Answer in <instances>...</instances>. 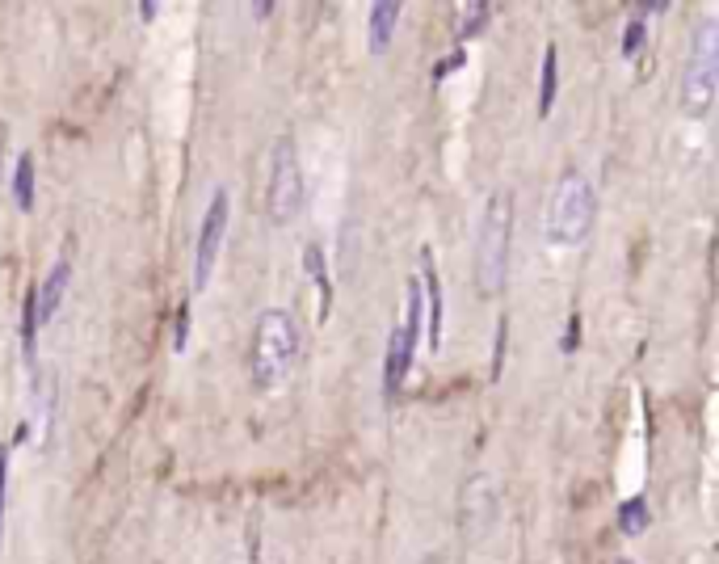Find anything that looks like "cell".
Instances as JSON below:
<instances>
[{
    "mask_svg": "<svg viewBox=\"0 0 719 564\" xmlns=\"http://www.w3.org/2000/svg\"><path fill=\"white\" fill-rule=\"evenodd\" d=\"M299 358V325L291 312L265 308L253 325L249 341V379L257 392H278L286 384V375L295 371Z\"/></svg>",
    "mask_w": 719,
    "mask_h": 564,
    "instance_id": "obj_1",
    "label": "cell"
},
{
    "mask_svg": "<svg viewBox=\"0 0 719 564\" xmlns=\"http://www.w3.org/2000/svg\"><path fill=\"white\" fill-rule=\"evenodd\" d=\"M593 215H598V194H593V181L577 169H568L556 190L547 198V245L551 249H577L593 228Z\"/></svg>",
    "mask_w": 719,
    "mask_h": 564,
    "instance_id": "obj_2",
    "label": "cell"
},
{
    "mask_svg": "<svg viewBox=\"0 0 719 564\" xmlns=\"http://www.w3.org/2000/svg\"><path fill=\"white\" fill-rule=\"evenodd\" d=\"M509 245H513V194L497 190L484 203L476 232V287L480 295H501L509 278Z\"/></svg>",
    "mask_w": 719,
    "mask_h": 564,
    "instance_id": "obj_3",
    "label": "cell"
},
{
    "mask_svg": "<svg viewBox=\"0 0 719 564\" xmlns=\"http://www.w3.org/2000/svg\"><path fill=\"white\" fill-rule=\"evenodd\" d=\"M715 85H719V22H698L694 47L682 72V110L690 118H707L715 106Z\"/></svg>",
    "mask_w": 719,
    "mask_h": 564,
    "instance_id": "obj_4",
    "label": "cell"
},
{
    "mask_svg": "<svg viewBox=\"0 0 719 564\" xmlns=\"http://www.w3.org/2000/svg\"><path fill=\"white\" fill-rule=\"evenodd\" d=\"M421 320H425V304H421V282L408 278L404 282V312L392 329V341H387V358H383V392L396 396L404 388L408 371H413L417 358V341H421Z\"/></svg>",
    "mask_w": 719,
    "mask_h": 564,
    "instance_id": "obj_5",
    "label": "cell"
},
{
    "mask_svg": "<svg viewBox=\"0 0 719 564\" xmlns=\"http://www.w3.org/2000/svg\"><path fill=\"white\" fill-rule=\"evenodd\" d=\"M307 203V190H303V169H299V152H295V139L282 135L274 144V160H270V186H265V211L278 228L295 224L299 211Z\"/></svg>",
    "mask_w": 719,
    "mask_h": 564,
    "instance_id": "obj_6",
    "label": "cell"
},
{
    "mask_svg": "<svg viewBox=\"0 0 719 564\" xmlns=\"http://www.w3.org/2000/svg\"><path fill=\"white\" fill-rule=\"evenodd\" d=\"M228 215H232V198L223 186H215L207 215H202V228H198V245H194V295L207 291V282H211L215 257L223 249V236H228Z\"/></svg>",
    "mask_w": 719,
    "mask_h": 564,
    "instance_id": "obj_7",
    "label": "cell"
},
{
    "mask_svg": "<svg viewBox=\"0 0 719 564\" xmlns=\"http://www.w3.org/2000/svg\"><path fill=\"white\" fill-rule=\"evenodd\" d=\"M459 522L467 539H476L480 531H488L497 522V493H492V480L488 476H471L463 485V497H459Z\"/></svg>",
    "mask_w": 719,
    "mask_h": 564,
    "instance_id": "obj_8",
    "label": "cell"
},
{
    "mask_svg": "<svg viewBox=\"0 0 719 564\" xmlns=\"http://www.w3.org/2000/svg\"><path fill=\"white\" fill-rule=\"evenodd\" d=\"M421 304L429 320V350H438L442 346V282H438V266L429 249H421Z\"/></svg>",
    "mask_w": 719,
    "mask_h": 564,
    "instance_id": "obj_9",
    "label": "cell"
},
{
    "mask_svg": "<svg viewBox=\"0 0 719 564\" xmlns=\"http://www.w3.org/2000/svg\"><path fill=\"white\" fill-rule=\"evenodd\" d=\"M72 287V261L68 257H59L47 282L43 287H34V308H38V325H51V316L59 312V304H64V295Z\"/></svg>",
    "mask_w": 719,
    "mask_h": 564,
    "instance_id": "obj_10",
    "label": "cell"
},
{
    "mask_svg": "<svg viewBox=\"0 0 719 564\" xmlns=\"http://www.w3.org/2000/svg\"><path fill=\"white\" fill-rule=\"evenodd\" d=\"M400 22V5L396 0H375L371 5V30H366V43H371V55H383V47L392 43Z\"/></svg>",
    "mask_w": 719,
    "mask_h": 564,
    "instance_id": "obj_11",
    "label": "cell"
},
{
    "mask_svg": "<svg viewBox=\"0 0 719 564\" xmlns=\"http://www.w3.org/2000/svg\"><path fill=\"white\" fill-rule=\"evenodd\" d=\"M303 266H307V274H312L316 291H320V320H328V312H333V278H328V266H324V249L307 245L303 249Z\"/></svg>",
    "mask_w": 719,
    "mask_h": 564,
    "instance_id": "obj_12",
    "label": "cell"
},
{
    "mask_svg": "<svg viewBox=\"0 0 719 564\" xmlns=\"http://www.w3.org/2000/svg\"><path fill=\"white\" fill-rule=\"evenodd\" d=\"M556 89H560V51H556V43H547L543 47V76H539V118H547L551 106H556Z\"/></svg>",
    "mask_w": 719,
    "mask_h": 564,
    "instance_id": "obj_13",
    "label": "cell"
},
{
    "mask_svg": "<svg viewBox=\"0 0 719 564\" xmlns=\"http://www.w3.org/2000/svg\"><path fill=\"white\" fill-rule=\"evenodd\" d=\"M13 203L17 211H34V152L13 160Z\"/></svg>",
    "mask_w": 719,
    "mask_h": 564,
    "instance_id": "obj_14",
    "label": "cell"
},
{
    "mask_svg": "<svg viewBox=\"0 0 719 564\" xmlns=\"http://www.w3.org/2000/svg\"><path fill=\"white\" fill-rule=\"evenodd\" d=\"M648 518H652L648 497H627L623 506H619V527H623V535H644Z\"/></svg>",
    "mask_w": 719,
    "mask_h": 564,
    "instance_id": "obj_15",
    "label": "cell"
},
{
    "mask_svg": "<svg viewBox=\"0 0 719 564\" xmlns=\"http://www.w3.org/2000/svg\"><path fill=\"white\" fill-rule=\"evenodd\" d=\"M488 13H492V9L484 5V0H471V5H463V9H459V17H463V22H459V38L480 34L484 22H488Z\"/></svg>",
    "mask_w": 719,
    "mask_h": 564,
    "instance_id": "obj_16",
    "label": "cell"
},
{
    "mask_svg": "<svg viewBox=\"0 0 719 564\" xmlns=\"http://www.w3.org/2000/svg\"><path fill=\"white\" fill-rule=\"evenodd\" d=\"M644 13H648V9H635L631 26H627V34H623V59H635V55H640V47H644V38H648V22H644Z\"/></svg>",
    "mask_w": 719,
    "mask_h": 564,
    "instance_id": "obj_17",
    "label": "cell"
},
{
    "mask_svg": "<svg viewBox=\"0 0 719 564\" xmlns=\"http://www.w3.org/2000/svg\"><path fill=\"white\" fill-rule=\"evenodd\" d=\"M5 485H9V447H0V539H5Z\"/></svg>",
    "mask_w": 719,
    "mask_h": 564,
    "instance_id": "obj_18",
    "label": "cell"
},
{
    "mask_svg": "<svg viewBox=\"0 0 719 564\" xmlns=\"http://www.w3.org/2000/svg\"><path fill=\"white\" fill-rule=\"evenodd\" d=\"M463 64H467V51H463V47H455V51H450V59H442V64L434 68V80H442V76H450V72H459Z\"/></svg>",
    "mask_w": 719,
    "mask_h": 564,
    "instance_id": "obj_19",
    "label": "cell"
},
{
    "mask_svg": "<svg viewBox=\"0 0 719 564\" xmlns=\"http://www.w3.org/2000/svg\"><path fill=\"white\" fill-rule=\"evenodd\" d=\"M186 341H190V308H181V312H177V333H173V350L181 354V350H186Z\"/></svg>",
    "mask_w": 719,
    "mask_h": 564,
    "instance_id": "obj_20",
    "label": "cell"
},
{
    "mask_svg": "<svg viewBox=\"0 0 719 564\" xmlns=\"http://www.w3.org/2000/svg\"><path fill=\"white\" fill-rule=\"evenodd\" d=\"M505 337H509V320L501 316V325H497V358H492V375H501V362H505Z\"/></svg>",
    "mask_w": 719,
    "mask_h": 564,
    "instance_id": "obj_21",
    "label": "cell"
},
{
    "mask_svg": "<svg viewBox=\"0 0 719 564\" xmlns=\"http://www.w3.org/2000/svg\"><path fill=\"white\" fill-rule=\"evenodd\" d=\"M261 539H257V531H249V564H261Z\"/></svg>",
    "mask_w": 719,
    "mask_h": 564,
    "instance_id": "obj_22",
    "label": "cell"
},
{
    "mask_svg": "<svg viewBox=\"0 0 719 564\" xmlns=\"http://www.w3.org/2000/svg\"><path fill=\"white\" fill-rule=\"evenodd\" d=\"M577 329H581V325L572 320V325H568V337H564V350H577Z\"/></svg>",
    "mask_w": 719,
    "mask_h": 564,
    "instance_id": "obj_23",
    "label": "cell"
},
{
    "mask_svg": "<svg viewBox=\"0 0 719 564\" xmlns=\"http://www.w3.org/2000/svg\"><path fill=\"white\" fill-rule=\"evenodd\" d=\"M139 17H143V22H152V17H156V5H152V0H143V5H139Z\"/></svg>",
    "mask_w": 719,
    "mask_h": 564,
    "instance_id": "obj_24",
    "label": "cell"
},
{
    "mask_svg": "<svg viewBox=\"0 0 719 564\" xmlns=\"http://www.w3.org/2000/svg\"><path fill=\"white\" fill-rule=\"evenodd\" d=\"M253 13H257V17H270V13H274V5H270V0H261V5H253Z\"/></svg>",
    "mask_w": 719,
    "mask_h": 564,
    "instance_id": "obj_25",
    "label": "cell"
},
{
    "mask_svg": "<svg viewBox=\"0 0 719 564\" xmlns=\"http://www.w3.org/2000/svg\"><path fill=\"white\" fill-rule=\"evenodd\" d=\"M0 156H5V123H0Z\"/></svg>",
    "mask_w": 719,
    "mask_h": 564,
    "instance_id": "obj_26",
    "label": "cell"
},
{
    "mask_svg": "<svg viewBox=\"0 0 719 564\" xmlns=\"http://www.w3.org/2000/svg\"><path fill=\"white\" fill-rule=\"evenodd\" d=\"M425 564H442V560H425Z\"/></svg>",
    "mask_w": 719,
    "mask_h": 564,
    "instance_id": "obj_27",
    "label": "cell"
},
{
    "mask_svg": "<svg viewBox=\"0 0 719 564\" xmlns=\"http://www.w3.org/2000/svg\"><path fill=\"white\" fill-rule=\"evenodd\" d=\"M619 564H631V560H619Z\"/></svg>",
    "mask_w": 719,
    "mask_h": 564,
    "instance_id": "obj_28",
    "label": "cell"
}]
</instances>
